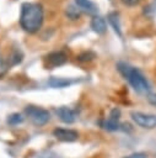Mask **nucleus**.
<instances>
[{"label": "nucleus", "instance_id": "obj_1", "mask_svg": "<svg viewBox=\"0 0 156 158\" xmlns=\"http://www.w3.org/2000/svg\"><path fill=\"white\" fill-rule=\"evenodd\" d=\"M44 12L43 7L38 2H23L20 14V25L23 31L28 33H36L43 25Z\"/></svg>", "mask_w": 156, "mask_h": 158}, {"label": "nucleus", "instance_id": "obj_2", "mask_svg": "<svg viewBox=\"0 0 156 158\" xmlns=\"http://www.w3.org/2000/svg\"><path fill=\"white\" fill-rule=\"evenodd\" d=\"M117 69L119 70V73L128 79V81L130 83V85L134 88L135 91L138 93H147L150 90V84L146 80V78L141 74L140 70H138L136 68L124 63V62H119L117 65Z\"/></svg>", "mask_w": 156, "mask_h": 158}, {"label": "nucleus", "instance_id": "obj_3", "mask_svg": "<svg viewBox=\"0 0 156 158\" xmlns=\"http://www.w3.org/2000/svg\"><path fill=\"white\" fill-rule=\"evenodd\" d=\"M25 114L29 117L32 123L36 126H44L50 120V114L48 112V110L38 107V106H33V105L26 106Z\"/></svg>", "mask_w": 156, "mask_h": 158}, {"label": "nucleus", "instance_id": "obj_4", "mask_svg": "<svg viewBox=\"0 0 156 158\" xmlns=\"http://www.w3.org/2000/svg\"><path fill=\"white\" fill-rule=\"evenodd\" d=\"M130 117L138 126H140L142 128L151 130V128L156 127V115L145 114V112H140V111H131Z\"/></svg>", "mask_w": 156, "mask_h": 158}, {"label": "nucleus", "instance_id": "obj_5", "mask_svg": "<svg viewBox=\"0 0 156 158\" xmlns=\"http://www.w3.org/2000/svg\"><path fill=\"white\" fill-rule=\"evenodd\" d=\"M68 62V54L63 51H54L45 56V64L49 68H55L63 65Z\"/></svg>", "mask_w": 156, "mask_h": 158}, {"label": "nucleus", "instance_id": "obj_6", "mask_svg": "<svg viewBox=\"0 0 156 158\" xmlns=\"http://www.w3.org/2000/svg\"><path fill=\"white\" fill-rule=\"evenodd\" d=\"M53 135L57 139L63 142H74L79 138V133L71 128H55L53 131Z\"/></svg>", "mask_w": 156, "mask_h": 158}, {"label": "nucleus", "instance_id": "obj_7", "mask_svg": "<svg viewBox=\"0 0 156 158\" xmlns=\"http://www.w3.org/2000/svg\"><path fill=\"white\" fill-rule=\"evenodd\" d=\"M57 115L60 118V121L65 122V123H72L76 120V115L74 112V110H71L70 107L66 106H60L57 110Z\"/></svg>", "mask_w": 156, "mask_h": 158}, {"label": "nucleus", "instance_id": "obj_8", "mask_svg": "<svg viewBox=\"0 0 156 158\" xmlns=\"http://www.w3.org/2000/svg\"><path fill=\"white\" fill-rule=\"evenodd\" d=\"M91 28L97 35H103L107 31V23L103 17L101 16H93L91 20Z\"/></svg>", "mask_w": 156, "mask_h": 158}, {"label": "nucleus", "instance_id": "obj_9", "mask_svg": "<svg viewBox=\"0 0 156 158\" xmlns=\"http://www.w3.org/2000/svg\"><path fill=\"white\" fill-rule=\"evenodd\" d=\"M75 2H76V5H77V7L82 9V10L86 11L87 14L93 15V14L97 12V6H96L91 0H75Z\"/></svg>", "mask_w": 156, "mask_h": 158}, {"label": "nucleus", "instance_id": "obj_10", "mask_svg": "<svg viewBox=\"0 0 156 158\" xmlns=\"http://www.w3.org/2000/svg\"><path fill=\"white\" fill-rule=\"evenodd\" d=\"M108 22L114 28L115 33L119 37H122V30H120V22H119V15H118V12H109L108 14Z\"/></svg>", "mask_w": 156, "mask_h": 158}, {"label": "nucleus", "instance_id": "obj_11", "mask_svg": "<svg viewBox=\"0 0 156 158\" xmlns=\"http://www.w3.org/2000/svg\"><path fill=\"white\" fill-rule=\"evenodd\" d=\"M65 14L70 20H77L80 17V9H77V6L69 5L65 10Z\"/></svg>", "mask_w": 156, "mask_h": 158}, {"label": "nucleus", "instance_id": "obj_12", "mask_svg": "<svg viewBox=\"0 0 156 158\" xmlns=\"http://www.w3.org/2000/svg\"><path fill=\"white\" fill-rule=\"evenodd\" d=\"M49 85L50 86H53V88H64V86H66V85H69L70 84V81L69 80H66V79H61V78H54V77H52L50 79H49Z\"/></svg>", "mask_w": 156, "mask_h": 158}, {"label": "nucleus", "instance_id": "obj_13", "mask_svg": "<svg viewBox=\"0 0 156 158\" xmlns=\"http://www.w3.org/2000/svg\"><path fill=\"white\" fill-rule=\"evenodd\" d=\"M95 58H96V53H93L92 51H84L77 56L79 62H91Z\"/></svg>", "mask_w": 156, "mask_h": 158}, {"label": "nucleus", "instance_id": "obj_14", "mask_svg": "<svg viewBox=\"0 0 156 158\" xmlns=\"http://www.w3.org/2000/svg\"><path fill=\"white\" fill-rule=\"evenodd\" d=\"M103 127L106 130H108V131H117L119 128V120H115V118L109 117L107 121H104Z\"/></svg>", "mask_w": 156, "mask_h": 158}, {"label": "nucleus", "instance_id": "obj_15", "mask_svg": "<svg viewBox=\"0 0 156 158\" xmlns=\"http://www.w3.org/2000/svg\"><path fill=\"white\" fill-rule=\"evenodd\" d=\"M21 122H23V117H22V115L18 114V112H14V114H11V115L7 117V123H9V125L16 126V125H18V123H21Z\"/></svg>", "mask_w": 156, "mask_h": 158}, {"label": "nucleus", "instance_id": "obj_16", "mask_svg": "<svg viewBox=\"0 0 156 158\" xmlns=\"http://www.w3.org/2000/svg\"><path fill=\"white\" fill-rule=\"evenodd\" d=\"M22 58H23L22 53H21L20 51H15V52L11 54V57L9 58V60H10V64H11V65H15V64L21 63V62H22Z\"/></svg>", "mask_w": 156, "mask_h": 158}, {"label": "nucleus", "instance_id": "obj_17", "mask_svg": "<svg viewBox=\"0 0 156 158\" xmlns=\"http://www.w3.org/2000/svg\"><path fill=\"white\" fill-rule=\"evenodd\" d=\"M125 158H147V154L144 153V152H136V153L129 154V156L125 157Z\"/></svg>", "mask_w": 156, "mask_h": 158}, {"label": "nucleus", "instance_id": "obj_18", "mask_svg": "<svg viewBox=\"0 0 156 158\" xmlns=\"http://www.w3.org/2000/svg\"><path fill=\"white\" fill-rule=\"evenodd\" d=\"M140 1L141 0H122V2L127 6H136V5H139Z\"/></svg>", "mask_w": 156, "mask_h": 158}, {"label": "nucleus", "instance_id": "obj_19", "mask_svg": "<svg viewBox=\"0 0 156 158\" xmlns=\"http://www.w3.org/2000/svg\"><path fill=\"white\" fill-rule=\"evenodd\" d=\"M6 69H7V65H6L5 60L2 59V57H1V54H0V75L4 74V73L6 72Z\"/></svg>", "mask_w": 156, "mask_h": 158}, {"label": "nucleus", "instance_id": "obj_20", "mask_svg": "<svg viewBox=\"0 0 156 158\" xmlns=\"http://www.w3.org/2000/svg\"><path fill=\"white\" fill-rule=\"evenodd\" d=\"M147 101H149L151 105L156 106V93H154V94H149V95H147Z\"/></svg>", "mask_w": 156, "mask_h": 158}, {"label": "nucleus", "instance_id": "obj_21", "mask_svg": "<svg viewBox=\"0 0 156 158\" xmlns=\"http://www.w3.org/2000/svg\"><path fill=\"white\" fill-rule=\"evenodd\" d=\"M41 158H58V157H57V154H54V153H52V152H48V153L41 156Z\"/></svg>", "mask_w": 156, "mask_h": 158}]
</instances>
